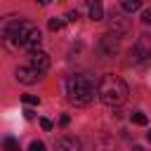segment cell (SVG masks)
<instances>
[{"instance_id":"cell-16","label":"cell","mask_w":151,"mask_h":151,"mask_svg":"<svg viewBox=\"0 0 151 151\" xmlns=\"http://www.w3.org/2000/svg\"><path fill=\"white\" fill-rule=\"evenodd\" d=\"M21 101H24L26 106H38V104H40V97H38V94H24Z\"/></svg>"},{"instance_id":"cell-21","label":"cell","mask_w":151,"mask_h":151,"mask_svg":"<svg viewBox=\"0 0 151 151\" xmlns=\"http://www.w3.org/2000/svg\"><path fill=\"white\" fill-rule=\"evenodd\" d=\"M59 123H61V125H68V123H71V118H68V116H61V118H59Z\"/></svg>"},{"instance_id":"cell-24","label":"cell","mask_w":151,"mask_h":151,"mask_svg":"<svg viewBox=\"0 0 151 151\" xmlns=\"http://www.w3.org/2000/svg\"><path fill=\"white\" fill-rule=\"evenodd\" d=\"M146 137H149V142H151V132H149V134H146Z\"/></svg>"},{"instance_id":"cell-13","label":"cell","mask_w":151,"mask_h":151,"mask_svg":"<svg viewBox=\"0 0 151 151\" xmlns=\"http://www.w3.org/2000/svg\"><path fill=\"white\" fill-rule=\"evenodd\" d=\"M120 7H123V12H137L142 7V0H123Z\"/></svg>"},{"instance_id":"cell-8","label":"cell","mask_w":151,"mask_h":151,"mask_svg":"<svg viewBox=\"0 0 151 151\" xmlns=\"http://www.w3.org/2000/svg\"><path fill=\"white\" fill-rule=\"evenodd\" d=\"M99 52H101L104 57H113V54L118 52V38H116V35H104V38L99 40Z\"/></svg>"},{"instance_id":"cell-10","label":"cell","mask_w":151,"mask_h":151,"mask_svg":"<svg viewBox=\"0 0 151 151\" xmlns=\"http://www.w3.org/2000/svg\"><path fill=\"white\" fill-rule=\"evenodd\" d=\"M109 24H111V31H113V35L118 38V35H123V33H127V21L118 14V12H111V17H109Z\"/></svg>"},{"instance_id":"cell-5","label":"cell","mask_w":151,"mask_h":151,"mask_svg":"<svg viewBox=\"0 0 151 151\" xmlns=\"http://www.w3.org/2000/svg\"><path fill=\"white\" fill-rule=\"evenodd\" d=\"M149 57H151V47H149L146 35H144V38H139L137 45L130 50V64H142V61H146Z\"/></svg>"},{"instance_id":"cell-12","label":"cell","mask_w":151,"mask_h":151,"mask_svg":"<svg viewBox=\"0 0 151 151\" xmlns=\"http://www.w3.org/2000/svg\"><path fill=\"white\" fill-rule=\"evenodd\" d=\"M0 144H2V149H5V151H19V142H17L14 137H2V142H0Z\"/></svg>"},{"instance_id":"cell-18","label":"cell","mask_w":151,"mask_h":151,"mask_svg":"<svg viewBox=\"0 0 151 151\" xmlns=\"http://www.w3.org/2000/svg\"><path fill=\"white\" fill-rule=\"evenodd\" d=\"M40 127L42 130H52V120L50 118H40Z\"/></svg>"},{"instance_id":"cell-7","label":"cell","mask_w":151,"mask_h":151,"mask_svg":"<svg viewBox=\"0 0 151 151\" xmlns=\"http://www.w3.org/2000/svg\"><path fill=\"white\" fill-rule=\"evenodd\" d=\"M31 66H33L35 71L45 73V71L50 68V54H47V52H42V50H35V52H31Z\"/></svg>"},{"instance_id":"cell-6","label":"cell","mask_w":151,"mask_h":151,"mask_svg":"<svg viewBox=\"0 0 151 151\" xmlns=\"http://www.w3.org/2000/svg\"><path fill=\"white\" fill-rule=\"evenodd\" d=\"M14 73H17V80H19V83H24V85H33V83H38V80H40V76H42V73H40V71H35L33 66H19Z\"/></svg>"},{"instance_id":"cell-2","label":"cell","mask_w":151,"mask_h":151,"mask_svg":"<svg viewBox=\"0 0 151 151\" xmlns=\"http://www.w3.org/2000/svg\"><path fill=\"white\" fill-rule=\"evenodd\" d=\"M127 94H130V87H127V83L123 78L109 73V76H104L99 80V99L106 106H120V104H125Z\"/></svg>"},{"instance_id":"cell-20","label":"cell","mask_w":151,"mask_h":151,"mask_svg":"<svg viewBox=\"0 0 151 151\" xmlns=\"http://www.w3.org/2000/svg\"><path fill=\"white\" fill-rule=\"evenodd\" d=\"M66 21H78V12H76V9L66 12Z\"/></svg>"},{"instance_id":"cell-9","label":"cell","mask_w":151,"mask_h":151,"mask_svg":"<svg viewBox=\"0 0 151 151\" xmlns=\"http://www.w3.org/2000/svg\"><path fill=\"white\" fill-rule=\"evenodd\" d=\"M54 151H83V144L76 137H61V139H57Z\"/></svg>"},{"instance_id":"cell-3","label":"cell","mask_w":151,"mask_h":151,"mask_svg":"<svg viewBox=\"0 0 151 151\" xmlns=\"http://www.w3.org/2000/svg\"><path fill=\"white\" fill-rule=\"evenodd\" d=\"M40 42H42L40 28H38L35 24H31V21H21V24L17 26L14 35H12V47H14V50H17V47H24V50L35 52V50L40 47Z\"/></svg>"},{"instance_id":"cell-23","label":"cell","mask_w":151,"mask_h":151,"mask_svg":"<svg viewBox=\"0 0 151 151\" xmlns=\"http://www.w3.org/2000/svg\"><path fill=\"white\" fill-rule=\"evenodd\" d=\"M132 151H144V149L142 146H132Z\"/></svg>"},{"instance_id":"cell-15","label":"cell","mask_w":151,"mask_h":151,"mask_svg":"<svg viewBox=\"0 0 151 151\" xmlns=\"http://www.w3.org/2000/svg\"><path fill=\"white\" fill-rule=\"evenodd\" d=\"M130 120H132L134 125H146V123H149V118H146V116H144L142 111H134V113L130 116Z\"/></svg>"},{"instance_id":"cell-11","label":"cell","mask_w":151,"mask_h":151,"mask_svg":"<svg viewBox=\"0 0 151 151\" xmlns=\"http://www.w3.org/2000/svg\"><path fill=\"white\" fill-rule=\"evenodd\" d=\"M87 14H90L92 21L104 19V5H101V0H90V5H87Z\"/></svg>"},{"instance_id":"cell-14","label":"cell","mask_w":151,"mask_h":151,"mask_svg":"<svg viewBox=\"0 0 151 151\" xmlns=\"http://www.w3.org/2000/svg\"><path fill=\"white\" fill-rule=\"evenodd\" d=\"M64 24H66V19H61V17H52L47 26H50V31H61V28H64Z\"/></svg>"},{"instance_id":"cell-22","label":"cell","mask_w":151,"mask_h":151,"mask_svg":"<svg viewBox=\"0 0 151 151\" xmlns=\"http://www.w3.org/2000/svg\"><path fill=\"white\" fill-rule=\"evenodd\" d=\"M35 2H38V5H50L52 0H35Z\"/></svg>"},{"instance_id":"cell-19","label":"cell","mask_w":151,"mask_h":151,"mask_svg":"<svg viewBox=\"0 0 151 151\" xmlns=\"http://www.w3.org/2000/svg\"><path fill=\"white\" fill-rule=\"evenodd\" d=\"M142 21H144V24H151V7L142 12Z\"/></svg>"},{"instance_id":"cell-4","label":"cell","mask_w":151,"mask_h":151,"mask_svg":"<svg viewBox=\"0 0 151 151\" xmlns=\"http://www.w3.org/2000/svg\"><path fill=\"white\" fill-rule=\"evenodd\" d=\"M21 21H24V19L17 17V14L0 17V42H5L9 50H14V47H12V35H14V31H17V26H19Z\"/></svg>"},{"instance_id":"cell-17","label":"cell","mask_w":151,"mask_h":151,"mask_svg":"<svg viewBox=\"0 0 151 151\" xmlns=\"http://www.w3.org/2000/svg\"><path fill=\"white\" fill-rule=\"evenodd\" d=\"M28 151H47V146H45L42 142H31V146H28Z\"/></svg>"},{"instance_id":"cell-1","label":"cell","mask_w":151,"mask_h":151,"mask_svg":"<svg viewBox=\"0 0 151 151\" xmlns=\"http://www.w3.org/2000/svg\"><path fill=\"white\" fill-rule=\"evenodd\" d=\"M66 94L76 106H87L99 97V83L90 73H73L66 80Z\"/></svg>"}]
</instances>
